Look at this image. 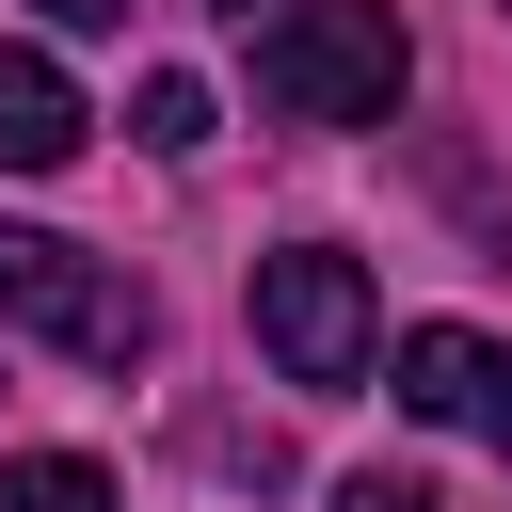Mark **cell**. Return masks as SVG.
Here are the masks:
<instances>
[{"label": "cell", "mask_w": 512, "mask_h": 512, "mask_svg": "<svg viewBox=\"0 0 512 512\" xmlns=\"http://www.w3.org/2000/svg\"><path fill=\"white\" fill-rule=\"evenodd\" d=\"M400 80H416V48H400L384 0H288V16L256 32V96H272L288 128H384Z\"/></svg>", "instance_id": "6da1fadb"}, {"label": "cell", "mask_w": 512, "mask_h": 512, "mask_svg": "<svg viewBox=\"0 0 512 512\" xmlns=\"http://www.w3.org/2000/svg\"><path fill=\"white\" fill-rule=\"evenodd\" d=\"M0 336H48L80 368H144L160 352V304H144L128 256H80L48 224H0Z\"/></svg>", "instance_id": "7a4b0ae2"}, {"label": "cell", "mask_w": 512, "mask_h": 512, "mask_svg": "<svg viewBox=\"0 0 512 512\" xmlns=\"http://www.w3.org/2000/svg\"><path fill=\"white\" fill-rule=\"evenodd\" d=\"M256 352L288 368V384H368V352H384V304H368V256H336V240H288V256H256Z\"/></svg>", "instance_id": "3957f363"}, {"label": "cell", "mask_w": 512, "mask_h": 512, "mask_svg": "<svg viewBox=\"0 0 512 512\" xmlns=\"http://www.w3.org/2000/svg\"><path fill=\"white\" fill-rule=\"evenodd\" d=\"M384 368H400V416H432V432H464V448L512 464V336H480V320H416Z\"/></svg>", "instance_id": "277c9868"}, {"label": "cell", "mask_w": 512, "mask_h": 512, "mask_svg": "<svg viewBox=\"0 0 512 512\" xmlns=\"http://www.w3.org/2000/svg\"><path fill=\"white\" fill-rule=\"evenodd\" d=\"M80 128H96V112H80V80H64L48 48H0V176H64V160H80Z\"/></svg>", "instance_id": "5b68a950"}, {"label": "cell", "mask_w": 512, "mask_h": 512, "mask_svg": "<svg viewBox=\"0 0 512 512\" xmlns=\"http://www.w3.org/2000/svg\"><path fill=\"white\" fill-rule=\"evenodd\" d=\"M0 512H112V464L96 448H32V464H0Z\"/></svg>", "instance_id": "8992f818"}, {"label": "cell", "mask_w": 512, "mask_h": 512, "mask_svg": "<svg viewBox=\"0 0 512 512\" xmlns=\"http://www.w3.org/2000/svg\"><path fill=\"white\" fill-rule=\"evenodd\" d=\"M128 144H144V160H192V144H208V80H176V64H160V80L128 96Z\"/></svg>", "instance_id": "52a82bcc"}, {"label": "cell", "mask_w": 512, "mask_h": 512, "mask_svg": "<svg viewBox=\"0 0 512 512\" xmlns=\"http://www.w3.org/2000/svg\"><path fill=\"white\" fill-rule=\"evenodd\" d=\"M336 512H432V480H400V464H368V480H336Z\"/></svg>", "instance_id": "ba28073f"}, {"label": "cell", "mask_w": 512, "mask_h": 512, "mask_svg": "<svg viewBox=\"0 0 512 512\" xmlns=\"http://www.w3.org/2000/svg\"><path fill=\"white\" fill-rule=\"evenodd\" d=\"M48 32H128V0H32Z\"/></svg>", "instance_id": "9c48e42d"}, {"label": "cell", "mask_w": 512, "mask_h": 512, "mask_svg": "<svg viewBox=\"0 0 512 512\" xmlns=\"http://www.w3.org/2000/svg\"><path fill=\"white\" fill-rule=\"evenodd\" d=\"M224 16H256V0H224Z\"/></svg>", "instance_id": "30bf717a"}, {"label": "cell", "mask_w": 512, "mask_h": 512, "mask_svg": "<svg viewBox=\"0 0 512 512\" xmlns=\"http://www.w3.org/2000/svg\"><path fill=\"white\" fill-rule=\"evenodd\" d=\"M496 16H512V0H496Z\"/></svg>", "instance_id": "8fae6325"}]
</instances>
